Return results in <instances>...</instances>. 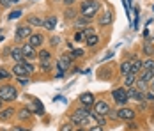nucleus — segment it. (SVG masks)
Returning <instances> with one entry per match:
<instances>
[{
	"instance_id": "f3484780",
	"label": "nucleus",
	"mask_w": 154,
	"mask_h": 131,
	"mask_svg": "<svg viewBox=\"0 0 154 131\" xmlns=\"http://www.w3.org/2000/svg\"><path fill=\"white\" fill-rule=\"evenodd\" d=\"M129 60H131V73L138 74L140 69H143V60L138 58V57H131Z\"/></svg>"
},
{
	"instance_id": "a211bd4d",
	"label": "nucleus",
	"mask_w": 154,
	"mask_h": 131,
	"mask_svg": "<svg viewBox=\"0 0 154 131\" xmlns=\"http://www.w3.org/2000/svg\"><path fill=\"white\" fill-rule=\"evenodd\" d=\"M27 23L30 27H43L45 25V18H41V16H37V14H30L27 18Z\"/></svg>"
},
{
	"instance_id": "e433bc0d",
	"label": "nucleus",
	"mask_w": 154,
	"mask_h": 131,
	"mask_svg": "<svg viewBox=\"0 0 154 131\" xmlns=\"http://www.w3.org/2000/svg\"><path fill=\"white\" fill-rule=\"evenodd\" d=\"M34 108H35V115H43V104L37 101V99H34Z\"/></svg>"
},
{
	"instance_id": "37998d69",
	"label": "nucleus",
	"mask_w": 154,
	"mask_h": 131,
	"mask_svg": "<svg viewBox=\"0 0 154 131\" xmlns=\"http://www.w3.org/2000/svg\"><path fill=\"white\" fill-rule=\"evenodd\" d=\"M14 2L13 0H0V7H11Z\"/></svg>"
},
{
	"instance_id": "c03bdc74",
	"label": "nucleus",
	"mask_w": 154,
	"mask_h": 131,
	"mask_svg": "<svg viewBox=\"0 0 154 131\" xmlns=\"http://www.w3.org/2000/svg\"><path fill=\"white\" fill-rule=\"evenodd\" d=\"M145 101H152L154 103V92L152 90H147V92H145Z\"/></svg>"
},
{
	"instance_id": "4c0bfd02",
	"label": "nucleus",
	"mask_w": 154,
	"mask_h": 131,
	"mask_svg": "<svg viewBox=\"0 0 154 131\" xmlns=\"http://www.w3.org/2000/svg\"><path fill=\"white\" fill-rule=\"evenodd\" d=\"M71 55H73L75 58H80V57H85V51H83V50H80V48H76V50L73 48V50H71Z\"/></svg>"
},
{
	"instance_id": "49530a36",
	"label": "nucleus",
	"mask_w": 154,
	"mask_h": 131,
	"mask_svg": "<svg viewBox=\"0 0 154 131\" xmlns=\"http://www.w3.org/2000/svg\"><path fill=\"white\" fill-rule=\"evenodd\" d=\"M11 131H30L29 128H25V126H13Z\"/></svg>"
},
{
	"instance_id": "4468645a",
	"label": "nucleus",
	"mask_w": 154,
	"mask_h": 131,
	"mask_svg": "<svg viewBox=\"0 0 154 131\" xmlns=\"http://www.w3.org/2000/svg\"><path fill=\"white\" fill-rule=\"evenodd\" d=\"M80 103H82V106H85V108H91V106H94V103H96V99H94V94H92V92H83V94L80 96Z\"/></svg>"
},
{
	"instance_id": "864d4df0",
	"label": "nucleus",
	"mask_w": 154,
	"mask_h": 131,
	"mask_svg": "<svg viewBox=\"0 0 154 131\" xmlns=\"http://www.w3.org/2000/svg\"><path fill=\"white\" fill-rule=\"evenodd\" d=\"M75 131H87V129H83V128H78V129H75Z\"/></svg>"
},
{
	"instance_id": "8fccbe9b",
	"label": "nucleus",
	"mask_w": 154,
	"mask_h": 131,
	"mask_svg": "<svg viewBox=\"0 0 154 131\" xmlns=\"http://www.w3.org/2000/svg\"><path fill=\"white\" fill-rule=\"evenodd\" d=\"M89 131H103V126L96 124V126H92V128H89Z\"/></svg>"
},
{
	"instance_id": "a878e982",
	"label": "nucleus",
	"mask_w": 154,
	"mask_h": 131,
	"mask_svg": "<svg viewBox=\"0 0 154 131\" xmlns=\"http://www.w3.org/2000/svg\"><path fill=\"white\" fill-rule=\"evenodd\" d=\"M97 43H99V36H97V34H94V36H91V37H87V39H85L87 48H96Z\"/></svg>"
},
{
	"instance_id": "20e7f679",
	"label": "nucleus",
	"mask_w": 154,
	"mask_h": 131,
	"mask_svg": "<svg viewBox=\"0 0 154 131\" xmlns=\"http://www.w3.org/2000/svg\"><path fill=\"white\" fill-rule=\"evenodd\" d=\"M32 34H34V30L29 23H23V25H18L16 27V32H14V41L16 43H23V41H27L29 37H30Z\"/></svg>"
},
{
	"instance_id": "c9c22d12",
	"label": "nucleus",
	"mask_w": 154,
	"mask_h": 131,
	"mask_svg": "<svg viewBox=\"0 0 154 131\" xmlns=\"http://www.w3.org/2000/svg\"><path fill=\"white\" fill-rule=\"evenodd\" d=\"M143 69H149V71H152L154 69V58H147V60H143Z\"/></svg>"
},
{
	"instance_id": "0eeeda50",
	"label": "nucleus",
	"mask_w": 154,
	"mask_h": 131,
	"mask_svg": "<svg viewBox=\"0 0 154 131\" xmlns=\"http://www.w3.org/2000/svg\"><path fill=\"white\" fill-rule=\"evenodd\" d=\"M21 51H23V57H25V60H35L37 58V51H35V48L34 46H30L29 43H23L21 44Z\"/></svg>"
},
{
	"instance_id": "ea45409f",
	"label": "nucleus",
	"mask_w": 154,
	"mask_h": 131,
	"mask_svg": "<svg viewBox=\"0 0 154 131\" xmlns=\"http://www.w3.org/2000/svg\"><path fill=\"white\" fill-rule=\"evenodd\" d=\"M59 43H60V39H59L57 36H53V37L50 39V46H51V48H55V46H59Z\"/></svg>"
},
{
	"instance_id": "72a5a7b5",
	"label": "nucleus",
	"mask_w": 154,
	"mask_h": 131,
	"mask_svg": "<svg viewBox=\"0 0 154 131\" xmlns=\"http://www.w3.org/2000/svg\"><path fill=\"white\" fill-rule=\"evenodd\" d=\"M59 58H60V60L64 62V64H66V66H67V67H69V66L73 64V60H75V57H73L71 53H69V55H60Z\"/></svg>"
},
{
	"instance_id": "de8ad7c7",
	"label": "nucleus",
	"mask_w": 154,
	"mask_h": 131,
	"mask_svg": "<svg viewBox=\"0 0 154 131\" xmlns=\"http://www.w3.org/2000/svg\"><path fill=\"white\" fill-rule=\"evenodd\" d=\"M76 0H62V4L66 5V7H73V4H75Z\"/></svg>"
},
{
	"instance_id": "412c9836",
	"label": "nucleus",
	"mask_w": 154,
	"mask_h": 131,
	"mask_svg": "<svg viewBox=\"0 0 154 131\" xmlns=\"http://www.w3.org/2000/svg\"><path fill=\"white\" fill-rule=\"evenodd\" d=\"M137 78H138V74H135V73L126 74V76H124V87H126V89H128V87H135Z\"/></svg>"
},
{
	"instance_id": "09e8293b",
	"label": "nucleus",
	"mask_w": 154,
	"mask_h": 131,
	"mask_svg": "<svg viewBox=\"0 0 154 131\" xmlns=\"http://www.w3.org/2000/svg\"><path fill=\"white\" fill-rule=\"evenodd\" d=\"M75 41H83V34H82V30H78L76 36H75Z\"/></svg>"
},
{
	"instance_id": "79ce46f5",
	"label": "nucleus",
	"mask_w": 154,
	"mask_h": 131,
	"mask_svg": "<svg viewBox=\"0 0 154 131\" xmlns=\"http://www.w3.org/2000/svg\"><path fill=\"white\" fill-rule=\"evenodd\" d=\"M60 131H75V128H73V124H71V122H67V124H62Z\"/></svg>"
},
{
	"instance_id": "473e14b6",
	"label": "nucleus",
	"mask_w": 154,
	"mask_h": 131,
	"mask_svg": "<svg viewBox=\"0 0 154 131\" xmlns=\"http://www.w3.org/2000/svg\"><path fill=\"white\" fill-rule=\"evenodd\" d=\"M82 34H83V41H85L87 37H91V36H94V34H96V30H94V27H91V25H89L87 29L82 30Z\"/></svg>"
},
{
	"instance_id": "f03ea898",
	"label": "nucleus",
	"mask_w": 154,
	"mask_h": 131,
	"mask_svg": "<svg viewBox=\"0 0 154 131\" xmlns=\"http://www.w3.org/2000/svg\"><path fill=\"white\" fill-rule=\"evenodd\" d=\"M99 9H101V4L97 0H83L82 5H80V14L92 20L94 16L99 13Z\"/></svg>"
},
{
	"instance_id": "4be33fe9",
	"label": "nucleus",
	"mask_w": 154,
	"mask_h": 131,
	"mask_svg": "<svg viewBox=\"0 0 154 131\" xmlns=\"http://www.w3.org/2000/svg\"><path fill=\"white\" fill-rule=\"evenodd\" d=\"M78 16L80 14H78L73 7H66V11H64V18H66V21H75Z\"/></svg>"
},
{
	"instance_id": "58836bf2",
	"label": "nucleus",
	"mask_w": 154,
	"mask_h": 131,
	"mask_svg": "<svg viewBox=\"0 0 154 131\" xmlns=\"http://www.w3.org/2000/svg\"><path fill=\"white\" fill-rule=\"evenodd\" d=\"M11 50H13V46H5L2 50V58H11Z\"/></svg>"
},
{
	"instance_id": "a18cd8bd",
	"label": "nucleus",
	"mask_w": 154,
	"mask_h": 131,
	"mask_svg": "<svg viewBox=\"0 0 154 131\" xmlns=\"http://www.w3.org/2000/svg\"><path fill=\"white\" fill-rule=\"evenodd\" d=\"M106 117H108V119H112V120H119V117H117V112H113V110H110Z\"/></svg>"
},
{
	"instance_id": "b1692460",
	"label": "nucleus",
	"mask_w": 154,
	"mask_h": 131,
	"mask_svg": "<svg viewBox=\"0 0 154 131\" xmlns=\"http://www.w3.org/2000/svg\"><path fill=\"white\" fill-rule=\"evenodd\" d=\"M119 71H121V74H122V76H126V74L131 73V60H129V58H128V60H124V62H121Z\"/></svg>"
},
{
	"instance_id": "6e6d98bb",
	"label": "nucleus",
	"mask_w": 154,
	"mask_h": 131,
	"mask_svg": "<svg viewBox=\"0 0 154 131\" xmlns=\"http://www.w3.org/2000/svg\"><path fill=\"white\" fill-rule=\"evenodd\" d=\"M13 2H14V4H18V2H20V0H13Z\"/></svg>"
},
{
	"instance_id": "7c9ffc66",
	"label": "nucleus",
	"mask_w": 154,
	"mask_h": 131,
	"mask_svg": "<svg viewBox=\"0 0 154 131\" xmlns=\"http://www.w3.org/2000/svg\"><path fill=\"white\" fill-rule=\"evenodd\" d=\"M143 53L147 55V57H152L154 55V46H152V43H143Z\"/></svg>"
},
{
	"instance_id": "f8f14e48",
	"label": "nucleus",
	"mask_w": 154,
	"mask_h": 131,
	"mask_svg": "<svg viewBox=\"0 0 154 131\" xmlns=\"http://www.w3.org/2000/svg\"><path fill=\"white\" fill-rule=\"evenodd\" d=\"M11 58L14 60V64H21V62L25 60L23 51H21V44H20V46H18V44L13 46V50H11Z\"/></svg>"
},
{
	"instance_id": "dca6fc26",
	"label": "nucleus",
	"mask_w": 154,
	"mask_h": 131,
	"mask_svg": "<svg viewBox=\"0 0 154 131\" xmlns=\"http://www.w3.org/2000/svg\"><path fill=\"white\" fill-rule=\"evenodd\" d=\"M30 117H32V110H30V108H27V106L20 108V110H18V114H16V119H18L20 122H25V120H29Z\"/></svg>"
},
{
	"instance_id": "bb28decb",
	"label": "nucleus",
	"mask_w": 154,
	"mask_h": 131,
	"mask_svg": "<svg viewBox=\"0 0 154 131\" xmlns=\"http://www.w3.org/2000/svg\"><path fill=\"white\" fill-rule=\"evenodd\" d=\"M140 78H142V80H145L147 83H151V82L154 80V73H152V71H149V69H142Z\"/></svg>"
},
{
	"instance_id": "5fc2aeb1",
	"label": "nucleus",
	"mask_w": 154,
	"mask_h": 131,
	"mask_svg": "<svg viewBox=\"0 0 154 131\" xmlns=\"http://www.w3.org/2000/svg\"><path fill=\"white\" fill-rule=\"evenodd\" d=\"M51 2H55V4H57V2H62V0H51Z\"/></svg>"
},
{
	"instance_id": "39448f33",
	"label": "nucleus",
	"mask_w": 154,
	"mask_h": 131,
	"mask_svg": "<svg viewBox=\"0 0 154 131\" xmlns=\"http://www.w3.org/2000/svg\"><path fill=\"white\" fill-rule=\"evenodd\" d=\"M112 98H113V101L115 104L121 108V106H126L128 101H129V98H128V89L126 87H117L112 90Z\"/></svg>"
},
{
	"instance_id": "aec40b11",
	"label": "nucleus",
	"mask_w": 154,
	"mask_h": 131,
	"mask_svg": "<svg viewBox=\"0 0 154 131\" xmlns=\"http://www.w3.org/2000/svg\"><path fill=\"white\" fill-rule=\"evenodd\" d=\"M11 71H13L14 76H29V73H27V69H25L23 64H14V66L11 67Z\"/></svg>"
},
{
	"instance_id": "423d86ee",
	"label": "nucleus",
	"mask_w": 154,
	"mask_h": 131,
	"mask_svg": "<svg viewBox=\"0 0 154 131\" xmlns=\"http://www.w3.org/2000/svg\"><path fill=\"white\" fill-rule=\"evenodd\" d=\"M117 117H119V120H124V122H131V120L137 117V112H135L133 108L121 106V108L117 110Z\"/></svg>"
},
{
	"instance_id": "f704fd0d",
	"label": "nucleus",
	"mask_w": 154,
	"mask_h": 131,
	"mask_svg": "<svg viewBox=\"0 0 154 131\" xmlns=\"http://www.w3.org/2000/svg\"><path fill=\"white\" fill-rule=\"evenodd\" d=\"M51 67H53V60H48V62H41V71L48 73V71H50Z\"/></svg>"
},
{
	"instance_id": "3c124183",
	"label": "nucleus",
	"mask_w": 154,
	"mask_h": 131,
	"mask_svg": "<svg viewBox=\"0 0 154 131\" xmlns=\"http://www.w3.org/2000/svg\"><path fill=\"white\" fill-rule=\"evenodd\" d=\"M149 87H151V90H152V92H154V80H152V82H151V83H149Z\"/></svg>"
},
{
	"instance_id": "9d476101",
	"label": "nucleus",
	"mask_w": 154,
	"mask_h": 131,
	"mask_svg": "<svg viewBox=\"0 0 154 131\" xmlns=\"http://www.w3.org/2000/svg\"><path fill=\"white\" fill-rule=\"evenodd\" d=\"M27 43L30 44V46H34V48H41L43 43H45V36H43V34H37V32H34L30 37L27 39Z\"/></svg>"
},
{
	"instance_id": "cd10ccee",
	"label": "nucleus",
	"mask_w": 154,
	"mask_h": 131,
	"mask_svg": "<svg viewBox=\"0 0 154 131\" xmlns=\"http://www.w3.org/2000/svg\"><path fill=\"white\" fill-rule=\"evenodd\" d=\"M96 120V124H99V126H105L106 124V115H101V114H96V112H92V115H91Z\"/></svg>"
},
{
	"instance_id": "13d9d810",
	"label": "nucleus",
	"mask_w": 154,
	"mask_h": 131,
	"mask_svg": "<svg viewBox=\"0 0 154 131\" xmlns=\"http://www.w3.org/2000/svg\"><path fill=\"white\" fill-rule=\"evenodd\" d=\"M152 73H154V69H152Z\"/></svg>"
},
{
	"instance_id": "7ed1b4c3",
	"label": "nucleus",
	"mask_w": 154,
	"mask_h": 131,
	"mask_svg": "<svg viewBox=\"0 0 154 131\" xmlns=\"http://www.w3.org/2000/svg\"><path fill=\"white\" fill-rule=\"evenodd\" d=\"M16 98H18V89L13 83L5 82L4 85H0V99L4 103H13Z\"/></svg>"
},
{
	"instance_id": "f257e3e1",
	"label": "nucleus",
	"mask_w": 154,
	"mask_h": 131,
	"mask_svg": "<svg viewBox=\"0 0 154 131\" xmlns=\"http://www.w3.org/2000/svg\"><path fill=\"white\" fill-rule=\"evenodd\" d=\"M91 115H92V112H91L89 108L80 106V108H76V110L71 114L69 122H71V124H76V126H87V122H89Z\"/></svg>"
},
{
	"instance_id": "603ef678",
	"label": "nucleus",
	"mask_w": 154,
	"mask_h": 131,
	"mask_svg": "<svg viewBox=\"0 0 154 131\" xmlns=\"http://www.w3.org/2000/svg\"><path fill=\"white\" fill-rule=\"evenodd\" d=\"M2 108H4V101H2V99H0V110H2Z\"/></svg>"
},
{
	"instance_id": "6ab92c4d",
	"label": "nucleus",
	"mask_w": 154,
	"mask_h": 131,
	"mask_svg": "<svg viewBox=\"0 0 154 131\" xmlns=\"http://www.w3.org/2000/svg\"><path fill=\"white\" fill-rule=\"evenodd\" d=\"M55 27H57V16L48 14L46 18H45V25H43V29H46V30H53Z\"/></svg>"
},
{
	"instance_id": "1a4fd4ad",
	"label": "nucleus",
	"mask_w": 154,
	"mask_h": 131,
	"mask_svg": "<svg viewBox=\"0 0 154 131\" xmlns=\"http://www.w3.org/2000/svg\"><path fill=\"white\" fill-rule=\"evenodd\" d=\"M128 98L129 99H135V101H145V92L138 90L137 87H128Z\"/></svg>"
},
{
	"instance_id": "2eb2a0df",
	"label": "nucleus",
	"mask_w": 154,
	"mask_h": 131,
	"mask_svg": "<svg viewBox=\"0 0 154 131\" xmlns=\"http://www.w3.org/2000/svg\"><path fill=\"white\" fill-rule=\"evenodd\" d=\"M91 21H92V20H89V18H85V16L80 14L76 20L73 21V25H75V29L76 30H83V29H87V27L91 25Z\"/></svg>"
},
{
	"instance_id": "4d7b16f0",
	"label": "nucleus",
	"mask_w": 154,
	"mask_h": 131,
	"mask_svg": "<svg viewBox=\"0 0 154 131\" xmlns=\"http://www.w3.org/2000/svg\"><path fill=\"white\" fill-rule=\"evenodd\" d=\"M0 11H2V7H0Z\"/></svg>"
},
{
	"instance_id": "5701e85b",
	"label": "nucleus",
	"mask_w": 154,
	"mask_h": 131,
	"mask_svg": "<svg viewBox=\"0 0 154 131\" xmlns=\"http://www.w3.org/2000/svg\"><path fill=\"white\" fill-rule=\"evenodd\" d=\"M37 58H39V62H48V60H51V51H50V50H45V48H41L39 53H37Z\"/></svg>"
},
{
	"instance_id": "c756f323",
	"label": "nucleus",
	"mask_w": 154,
	"mask_h": 131,
	"mask_svg": "<svg viewBox=\"0 0 154 131\" xmlns=\"http://www.w3.org/2000/svg\"><path fill=\"white\" fill-rule=\"evenodd\" d=\"M147 85H149V83H147V82H145V80H142V78H137V82H135V87L138 89V90H142V92H147Z\"/></svg>"
},
{
	"instance_id": "9b49d317",
	"label": "nucleus",
	"mask_w": 154,
	"mask_h": 131,
	"mask_svg": "<svg viewBox=\"0 0 154 131\" xmlns=\"http://www.w3.org/2000/svg\"><path fill=\"white\" fill-rule=\"evenodd\" d=\"M14 115H16V110L13 108V106L2 108V110H0V122H9Z\"/></svg>"
},
{
	"instance_id": "c85d7f7f",
	"label": "nucleus",
	"mask_w": 154,
	"mask_h": 131,
	"mask_svg": "<svg viewBox=\"0 0 154 131\" xmlns=\"http://www.w3.org/2000/svg\"><path fill=\"white\" fill-rule=\"evenodd\" d=\"M16 83L21 87H29L30 85V76H16Z\"/></svg>"
},
{
	"instance_id": "2f4dec72",
	"label": "nucleus",
	"mask_w": 154,
	"mask_h": 131,
	"mask_svg": "<svg viewBox=\"0 0 154 131\" xmlns=\"http://www.w3.org/2000/svg\"><path fill=\"white\" fill-rule=\"evenodd\" d=\"M21 64H23V66H25V69H27V73H29V76H32V74L35 73V66H34V64H32L30 60H23V62H21Z\"/></svg>"
},
{
	"instance_id": "6e6552de",
	"label": "nucleus",
	"mask_w": 154,
	"mask_h": 131,
	"mask_svg": "<svg viewBox=\"0 0 154 131\" xmlns=\"http://www.w3.org/2000/svg\"><path fill=\"white\" fill-rule=\"evenodd\" d=\"M112 21H113V11H105L97 18V25L99 27H108V25H112Z\"/></svg>"
},
{
	"instance_id": "393cba45",
	"label": "nucleus",
	"mask_w": 154,
	"mask_h": 131,
	"mask_svg": "<svg viewBox=\"0 0 154 131\" xmlns=\"http://www.w3.org/2000/svg\"><path fill=\"white\" fill-rule=\"evenodd\" d=\"M11 76H14L11 69H7V67H4V66H0V82H7Z\"/></svg>"
},
{
	"instance_id": "a19ab883",
	"label": "nucleus",
	"mask_w": 154,
	"mask_h": 131,
	"mask_svg": "<svg viewBox=\"0 0 154 131\" xmlns=\"http://www.w3.org/2000/svg\"><path fill=\"white\" fill-rule=\"evenodd\" d=\"M20 16H21V11H20V9H16V11H13V13L9 14V20H18Z\"/></svg>"
},
{
	"instance_id": "ddd939ff",
	"label": "nucleus",
	"mask_w": 154,
	"mask_h": 131,
	"mask_svg": "<svg viewBox=\"0 0 154 131\" xmlns=\"http://www.w3.org/2000/svg\"><path fill=\"white\" fill-rule=\"evenodd\" d=\"M92 108H94V112H96V114H101V115H108V112L112 110V108H110V104H108L106 101H96Z\"/></svg>"
}]
</instances>
